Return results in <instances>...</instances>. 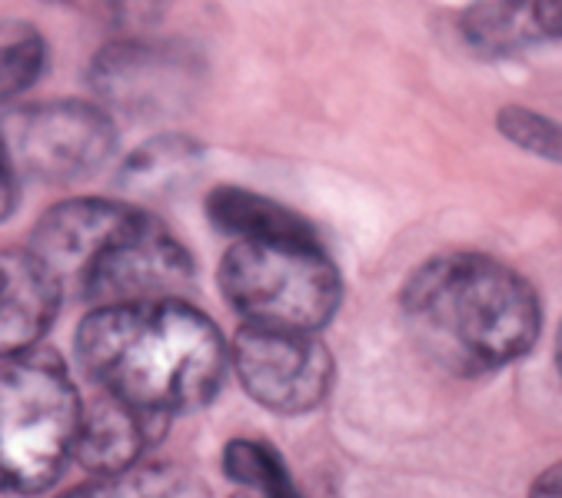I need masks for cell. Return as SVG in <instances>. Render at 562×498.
Returning a JSON list of instances; mask_svg holds the SVG:
<instances>
[{"instance_id": "cell-6", "label": "cell", "mask_w": 562, "mask_h": 498, "mask_svg": "<svg viewBox=\"0 0 562 498\" xmlns=\"http://www.w3.org/2000/svg\"><path fill=\"white\" fill-rule=\"evenodd\" d=\"M231 376L270 416L319 412L336 386V359L319 332L237 326L231 336Z\"/></svg>"}, {"instance_id": "cell-10", "label": "cell", "mask_w": 562, "mask_h": 498, "mask_svg": "<svg viewBox=\"0 0 562 498\" xmlns=\"http://www.w3.org/2000/svg\"><path fill=\"white\" fill-rule=\"evenodd\" d=\"M167 429L170 419L150 416L124 399L97 393L93 403H83L74 462H80L90 475L127 468L134 462L150 459Z\"/></svg>"}, {"instance_id": "cell-21", "label": "cell", "mask_w": 562, "mask_h": 498, "mask_svg": "<svg viewBox=\"0 0 562 498\" xmlns=\"http://www.w3.org/2000/svg\"><path fill=\"white\" fill-rule=\"evenodd\" d=\"M227 498H260V495H254V491H244V488H231V495Z\"/></svg>"}, {"instance_id": "cell-17", "label": "cell", "mask_w": 562, "mask_h": 498, "mask_svg": "<svg viewBox=\"0 0 562 498\" xmlns=\"http://www.w3.org/2000/svg\"><path fill=\"white\" fill-rule=\"evenodd\" d=\"M496 131L522 154H532L546 163L562 167V123L559 120L539 110L509 103L496 113Z\"/></svg>"}, {"instance_id": "cell-1", "label": "cell", "mask_w": 562, "mask_h": 498, "mask_svg": "<svg viewBox=\"0 0 562 498\" xmlns=\"http://www.w3.org/2000/svg\"><path fill=\"white\" fill-rule=\"evenodd\" d=\"M74 352L97 393L170 422L206 409L231 380V339L187 296L90 306Z\"/></svg>"}, {"instance_id": "cell-11", "label": "cell", "mask_w": 562, "mask_h": 498, "mask_svg": "<svg viewBox=\"0 0 562 498\" xmlns=\"http://www.w3.org/2000/svg\"><path fill=\"white\" fill-rule=\"evenodd\" d=\"M460 34L486 60L519 57L562 41V0H470Z\"/></svg>"}, {"instance_id": "cell-19", "label": "cell", "mask_w": 562, "mask_h": 498, "mask_svg": "<svg viewBox=\"0 0 562 498\" xmlns=\"http://www.w3.org/2000/svg\"><path fill=\"white\" fill-rule=\"evenodd\" d=\"M526 498H562V459L552 462V465H546V468L532 478Z\"/></svg>"}, {"instance_id": "cell-15", "label": "cell", "mask_w": 562, "mask_h": 498, "mask_svg": "<svg viewBox=\"0 0 562 498\" xmlns=\"http://www.w3.org/2000/svg\"><path fill=\"white\" fill-rule=\"evenodd\" d=\"M216 462L220 475L234 488L254 491L260 498H303L286 455L263 435H231L220 445Z\"/></svg>"}, {"instance_id": "cell-3", "label": "cell", "mask_w": 562, "mask_h": 498, "mask_svg": "<svg viewBox=\"0 0 562 498\" xmlns=\"http://www.w3.org/2000/svg\"><path fill=\"white\" fill-rule=\"evenodd\" d=\"M31 253L64 293L90 306L183 296L196 276L187 242L147 206L124 196H74L34 226Z\"/></svg>"}, {"instance_id": "cell-7", "label": "cell", "mask_w": 562, "mask_h": 498, "mask_svg": "<svg viewBox=\"0 0 562 498\" xmlns=\"http://www.w3.org/2000/svg\"><path fill=\"white\" fill-rule=\"evenodd\" d=\"M21 177L77 183L117 154V120L97 100H47L0 123Z\"/></svg>"}, {"instance_id": "cell-18", "label": "cell", "mask_w": 562, "mask_h": 498, "mask_svg": "<svg viewBox=\"0 0 562 498\" xmlns=\"http://www.w3.org/2000/svg\"><path fill=\"white\" fill-rule=\"evenodd\" d=\"M18 200H21V173L14 167L4 127H0V223L18 210Z\"/></svg>"}, {"instance_id": "cell-12", "label": "cell", "mask_w": 562, "mask_h": 498, "mask_svg": "<svg viewBox=\"0 0 562 498\" xmlns=\"http://www.w3.org/2000/svg\"><path fill=\"white\" fill-rule=\"evenodd\" d=\"M206 223L234 239H277V236H319L316 226L286 203L250 186L220 183L203 196Z\"/></svg>"}, {"instance_id": "cell-13", "label": "cell", "mask_w": 562, "mask_h": 498, "mask_svg": "<svg viewBox=\"0 0 562 498\" xmlns=\"http://www.w3.org/2000/svg\"><path fill=\"white\" fill-rule=\"evenodd\" d=\"M203 170V147L183 134H157L144 140L117 170V190L124 200L147 206V200L167 196L190 183Z\"/></svg>"}, {"instance_id": "cell-4", "label": "cell", "mask_w": 562, "mask_h": 498, "mask_svg": "<svg viewBox=\"0 0 562 498\" xmlns=\"http://www.w3.org/2000/svg\"><path fill=\"white\" fill-rule=\"evenodd\" d=\"M216 293L240 326L323 332L344 306V273L319 236L234 239Z\"/></svg>"}, {"instance_id": "cell-8", "label": "cell", "mask_w": 562, "mask_h": 498, "mask_svg": "<svg viewBox=\"0 0 562 498\" xmlns=\"http://www.w3.org/2000/svg\"><path fill=\"white\" fill-rule=\"evenodd\" d=\"M190 60L173 47L154 41L106 44L90 64V87L97 103L110 113L147 116L170 110L190 87Z\"/></svg>"}, {"instance_id": "cell-16", "label": "cell", "mask_w": 562, "mask_h": 498, "mask_svg": "<svg viewBox=\"0 0 562 498\" xmlns=\"http://www.w3.org/2000/svg\"><path fill=\"white\" fill-rule=\"evenodd\" d=\"M47 41L27 21L0 24V103L18 100L41 83L47 73Z\"/></svg>"}, {"instance_id": "cell-5", "label": "cell", "mask_w": 562, "mask_h": 498, "mask_svg": "<svg viewBox=\"0 0 562 498\" xmlns=\"http://www.w3.org/2000/svg\"><path fill=\"white\" fill-rule=\"evenodd\" d=\"M80 412V389L57 352L37 346L0 359V491H50L74 462Z\"/></svg>"}, {"instance_id": "cell-2", "label": "cell", "mask_w": 562, "mask_h": 498, "mask_svg": "<svg viewBox=\"0 0 562 498\" xmlns=\"http://www.w3.org/2000/svg\"><path fill=\"white\" fill-rule=\"evenodd\" d=\"M400 316L426 359L467 380L526 359L546 322L539 290L480 249H446L413 267L400 290Z\"/></svg>"}, {"instance_id": "cell-9", "label": "cell", "mask_w": 562, "mask_h": 498, "mask_svg": "<svg viewBox=\"0 0 562 498\" xmlns=\"http://www.w3.org/2000/svg\"><path fill=\"white\" fill-rule=\"evenodd\" d=\"M64 286L31 253V249H4L0 253V359L31 352L54 329Z\"/></svg>"}, {"instance_id": "cell-20", "label": "cell", "mask_w": 562, "mask_h": 498, "mask_svg": "<svg viewBox=\"0 0 562 498\" xmlns=\"http://www.w3.org/2000/svg\"><path fill=\"white\" fill-rule=\"evenodd\" d=\"M555 372H559V380H562V322L555 329Z\"/></svg>"}, {"instance_id": "cell-14", "label": "cell", "mask_w": 562, "mask_h": 498, "mask_svg": "<svg viewBox=\"0 0 562 498\" xmlns=\"http://www.w3.org/2000/svg\"><path fill=\"white\" fill-rule=\"evenodd\" d=\"M54 498H213V491L196 468L150 455L117 472L90 475Z\"/></svg>"}]
</instances>
